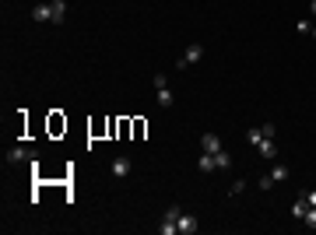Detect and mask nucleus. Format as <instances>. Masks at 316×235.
<instances>
[{
    "label": "nucleus",
    "mask_w": 316,
    "mask_h": 235,
    "mask_svg": "<svg viewBox=\"0 0 316 235\" xmlns=\"http://www.w3.org/2000/svg\"><path fill=\"white\" fill-rule=\"evenodd\" d=\"M7 162H11V165H21V162H39V158H35L32 147H11V151H7Z\"/></svg>",
    "instance_id": "nucleus-1"
},
{
    "label": "nucleus",
    "mask_w": 316,
    "mask_h": 235,
    "mask_svg": "<svg viewBox=\"0 0 316 235\" xmlns=\"http://www.w3.org/2000/svg\"><path fill=\"white\" fill-rule=\"evenodd\" d=\"M197 228H201V221H197V214L183 211V214H179V235H193Z\"/></svg>",
    "instance_id": "nucleus-2"
},
{
    "label": "nucleus",
    "mask_w": 316,
    "mask_h": 235,
    "mask_svg": "<svg viewBox=\"0 0 316 235\" xmlns=\"http://www.w3.org/2000/svg\"><path fill=\"white\" fill-rule=\"evenodd\" d=\"M257 151L263 154V158H267V162H278V144H274L270 137H263V141L257 144Z\"/></svg>",
    "instance_id": "nucleus-3"
},
{
    "label": "nucleus",
    "mask_w": 316,
    "mask_h": 235,
    "mask_svg": "<svg viewBox=\"0 0 316 235\" xmlns=\"http://www.w3.org/2000/svg\"><path fill=\"white\" fill-rule=\"evenodd\" d=\"M197 169H201V172H218L214 154H211V151H201V158H197Z\"/></svg>",
    "instance_id": "nucleus-4"
},
{
    "label": "nucleus",
    "mask_w": 316,
    "mask_h": 235,
    "mask_svg": "<svg viewBox=\"0 0 316 235\" xmlns=\"http://www.w3.org/2000/svg\"><path fill=\"white\" fill-rule=\"evenodd\" d=\"M130 169H134V162H130V158H116V162H112V176H116V179L130 176Z\"/></svg>",
    "instance_id": "nucleus-5"
},
{
    "label": "nucleus",
    "mask_w": 316,
    "mask_h": 235,
    "mask_svg": "<svg viewBox=\"0 0 316 235\" xmlns=\"http://www.w3.org/2000/svg\"><path fill=\"white\" fill-rule=\"evenodd\" d=\"M201 147L214 154V151H221V137H218V134H204V137H201Z\"/></svg>",
    "instance_id": "nucleus-6"
},
{
    "label": "nucleus",
    "mask_w": 316,
    "mask_h": 235,
    "mask_svg": "<svg viewBox=\"0 0 316 235\" xmlns=\"http://www.w3.org/2000/svg\"><path fill=\"white\" fill-rule=\"evenodd\" d=\"M32 18H35V21H53V4H35Z\"/></svg>",
    "instance_id": "nucleus-7"
},
{
    "label": "nucleus",
    "mask_w": 316,
    "mask_h": 235,
    "mask_svg": "<svg viewBox=\"0 0 316 235\" xmlns=\"http://www.w3.org/2000/svg\"><path fill=\"white\" fill-rule=\"evenodd\" d=\"M201 56H204V46H201V43H190V46H186V53H183V60H186V63H197Z\"/></svg>",
    "instance_id": "nucleus-8"
},
{
    "label": "nucleus",
    "mask_w": 316,
    "mask_h": 235,
    "mask_svg": "<svg viewBox=\"0 0 316 235\" xmlns=\"http://www.w3.org/2000/svg\"><path fill=\"white\" fill-rule=\"evenodd\" d=\"M306 211H309V200H306V193H299V200L292 204V218H299V221H302V218H306Z\"/></svg>",
    "instance_id": "nucleus-9"
},
{
    "label": "nucleus",
    "mask_w": 316,
    "mask_h": 235,
    "mask_svg": "<svg viewBox=\"0 0 316 235\" xmlns=\"http://www.w3.org/2000/svg\"><path fill=\"white\" fill-rule=\"evenodd\" d=\"M67 18V0H53V21L50 25H60Z\"/></svg>",
    "instance_id": "nucleus-10"
},
{
    "label": "nucleus",
    "mask_w": 316,
    "mask_h": 235,
    "mask_svg": "<svg viewBox=\"0 0 316 235\" xmlns=\"http://www.w3.org/2000/svg\"><path fill=\"white\" fill-rule=\"evenodd\" d=\"M158 232H162V235H176V232H179V221H176V218H162Z\"/></svg>",
    "instance_id": "nucleus-11"
},
{
    "label": "nucleus",
    "mask_w": 316,
    "mask_h": 235,
    "mask_svg": "<svg viewBox=\"0 0 316 235\" xmlns=\"http://www.w3.org/2000/svg\"><path fill=\"white\" fill-rule=\"evenodd\" d=\"M155 92H158V105H162V109H172V102H176V98H172V92H169V88H155Z\"/></svg>",
    "instance_id": "nucleus-12"
},
{
    "label": "nucleus",
    "mask_w": 316,
    "mask_h": 235,
    "mask_svg": "<svg viewBox=\"0 0 316 235\" xmlns=\"http://www.w3.org/2000/svg\"><path fill=\"white\" fill-rule=\"evenodd\" d=\"M270 179H274V183H281V179H288V169H285V165H278V162H274V165H270Z\"/></svg>",
    "instance_id": "nucleus-13"
},
{
    "label": "nucleus",
    "mask_w": 316,
    "mask_h": 235,
    "mask_svg": "<svg viewBox=\"0 0 316 235\" xmlns=\"http://www.w3.org/2000/svg\"><path fill=\"white\" fill-rule=\"evenodd\" d=\"M295 32H299V35H313V21H309V18L295 21Z\"/></svg>",
    "instance_id": "nucleus-14"
},
{
    "label": "nucleus",
    "mask_w": 316,
    "mask_h": 235,
    "mask_svg": "<svg viewBox=\"0 0 316 235\" xmlns=\"http://www.w3.org/2000/svg\"><path fill=\"white\" fill-rule=\"evenodd\" d=\"M246 141H250V144H253V147H257V144H260V141H263V134H260V127H253V130H250V134H246Z\"/></svg>",
    "instance_id": "nucleus-15"
},
{
    "label": "nucleus",
    "mask_w": 316,
    "mask_h": 235,
    "mask_svg": "<svg viewBox=\"0 0 316 235\" xmlns=\"http://www.w3.org/2000/svg\"><path fill=\"white\" fill-rule=\"evenodd\" d=\"M214 162H218V169H228V154L225 151H214Z\"/></svg>",
    "instance_id": "nucleus-16"
},
{
    "label": "nucleus",
    "mask_w": 316,
    "mask_h": 235,
    "mask_svg": "<svg viewBox=\"0 0 316 235\" xmlns=\"http://www.w3.org/2000/svg\"><path fill=\"white\" fill-rule=\"evenodd\" d=\"M260 134H263V137H270V141H274V134H278V127H274V123H263V127H260Z\"/></svg>",
    "instance_id": "nucleus-17"
},
{
    "label": "nucleus",
    "mask_w": 316,
    "mask_h": 235,
    "mask_svg": "<svg viewBox=\"0 0 316 235\" xmlns=\"http://www.w3.org/2000/svg\"><path fill=\"white\" fill-rule=\"evenodd\" d=\"M151 85H155V88H169V77H165V74H155Z\"/></svg>",
    "instance_id": "nucleus-18"
},
{
    "label": "nucleus",
    "mask_w": 316,
    "mask_h": 235,
    "mask_svg": "<svg viewBox=\"0 0 316 235\" xmlns=\"http://www.w3.org/2000/svg\"><path fill=\"white\" fill-rule=\"evenodd\" d=\"M302 221H306V225H309V228H316V207H309V211H306V218H302Z\"/></svg>",
    "instance_id": "nucleus-19"
},
{
    "label": "nucleus",
    "mask_w": 316,
    "mask_h": 235,
    "mask_svg": "<svg viewBox=\"0 0 316 235\" xmlns=\"http://www.w3.org/2000/svg\"><path fill=\"white\" fill-rule=\"evenodd\" d=\"M270 186H274V179H270V172H267V176H260V189H270Z\"/></svg>",
    "instance_id": "nucleus-20"
},
{
    "label": "nucleus",
    "mask_w": 316,
    "mask_h": 235,
    "mask_svg": "<svg viewBox=\"0 0 316 235\" xmlns=\"http://www.w3.org/2000/svg\"><path fill=\"white\" fill-rule=\"evenodd\" d=\"M306 200H309V207H316V189H309V193H306Z\"/></svg>",
    "instance_id": "nucleus-21"
},
{
    "label": "nucleus",
    "mask_w": 316,
    "mask_h": 235,
    "mask_svg": "<svg viewBox=\"0 0 316 235\" xmlns=\"http://www.w3.org/2000/svg\"><path fill=\"white\" fill-rule=\"evenodd\" d=\"M309 14H313V18H316V0H313V4H309Z\"/></svg>",
    "instance_id": "nucleus-22"
},
{
    "label": "nucleus",
    "mask_w": 316,
    "mask_h": 235,
    "mask_svg": "<svg viewBox=\"0 0 316 235\" xmlns=\"http://www.w3.org/2000/svg\"><path fill=\"white\" fill-rule=\"evenodd\" d=\"M313 35H316V25H313Z\"/></svg>",
    "instance_id": "nucleus-23"
}]
</instances>
